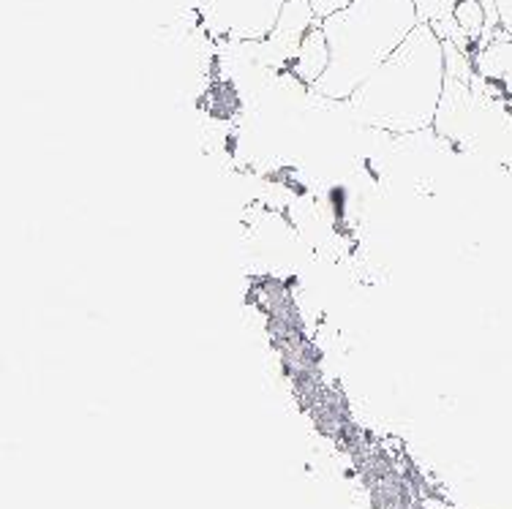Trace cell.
Instances as JSON below:
<instances>
[{
	"mask_svg": "<svg viewBox=\"0 0 512 509\" xmlns=\"http://www.w3.org/2000/svg\"><path fill=\"white\" fill-rule=\"evenodd\" d=\"M447 82L444 41L420 22L349 98L357 123L387 134H420L434 126Z\"/></svg>",
	"mask_w": 512,
	"mask_h": 509,
	"instance_id": "cell-1",
	"label": "cell"
},
{
	"mask_svg": "<svg viewBox=\"0 0 512 509\" xmlns=\"http://www.w3.org/2000/svg\"><path fill=\"white\" fill-rule=\"evenodd\" d=\"M417 25L420 14L414 0L346 3L344 9L319 20L330 44V66L311 90L333 101H349Z\"/></svg>",
	"mask_w": 512,
	"mask_h": 509,
	"instance_id": "cell-2",
	"label": "cell"
},
{
	"mask_svg": "<svg viewBox=\"0 0 512 509\" xmlns=\"http://www.w3.org/2000/svg\"><path fill=\"white\" fill-rule=\"evenodd\" d=\"M286 0H199V25L216 41H262Z\"/></svg>",
	"mask_w": 512,
	"mask_h": 509,
	"instance_id": "cell-3",
	"label": "cell"
},
{
	"mask_svg": "<svg viewBox=\"0 0 512 509\" xmlns=\"http://www.w3.org/2000/svg\"><path fill=\"white\" fill-rule=\"evenodd\" d=\"M474 71L485 85L504 90L512 96V39L502 28L493 33V39L474 49Z\"/></svg>",
	"mask_w": 512,
	"mask_h": 509,
	"instance_id": "cell-4",
	"label": "cell"
},
{
	"mask_svg": "<svg viewBox=\"0 0 512 509\" xmlns=\"http://www.w3.org/2000/svg\"><path fill=\"white\" fill-rule=\"evenodd\" d=\"M330 66V44H327L325 30L314 25V28L308 30L306 39L300 41V47H297V55L292 60V66L289 71L295 74L300 82H306L308 88H314L316 82L322 79V74Z\"/></svg>",
	"mask_w": 512,
	"mask_h": 509,
	"instance_id": "cell-5",
	"label": "cell"
},
{
	"mask_svg": "<svg viewBox=\"0 0 512 509\" xmlns=\"http://www.w3.org/2000/svg\"><path fill=\"white\" fill-rule=\"evenodd\" d=\"M455 22L463 30V36L472 41V47H480V41L485 36V25H488V14L480 0H458L455 6Z\"/></svg>",
	"mask_w": 512,
	"mask_h": 509,
	"instance_id": "cell-6",
	"label": "cell"
},
{
	"mask_svg": "<svg viewBox=\"0 0 512 509\" xmlns=\"http://www.w3.org/2000/svg\"><path fill=\"white\" fill-rule=\"evenodd\" d=\"M496 14H499V28L512 39V0H493Z\"/></svg>",
	"mask_w": 512,
	"mask_h": 509,
	"instance_id": "cell-7",
	"label": "cell"
},
{
	"mask_svg": "<svg viewBox=\"0 0 512 509\" xmlns=\"http://www.w3.org/2000/svg\"><path fill=\"white\" fill-rule=\"evenodd\" d=\"M314 3V11L319 20H325L330 14H335L338 9H344L346 3H352V0H311Z\"/></svg>",
	"mask_w": 512,
	"mask_h": 509,
	"instance_id": "cell-8",
	"label": "cell"
}]
</instances>
